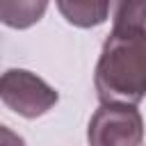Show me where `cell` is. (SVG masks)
Masks as SVG:
<instances>
[{"mask_svg":"<svg viewBox=\"0 0 146 146\" xmlns=\"http://www.w3.org/2000/svg\"><path fill=\"white\" fill-rule=\"evenodd\" d=\"M100 105H137L146 96V2L112 5L107 34L94 73Z\"/></svg>","mask_w":146,"mask_h":146,"instance_id":"obj_1","label":"cell"},{"mask_svg":"<svg viewBox=\"0 0 146 146\" xmlns=\"http://www.w3.org/2000/svg\"><path fill=\"white\" fill-rule=\"evenodd\" d=\"M0 100L23 119L43 116L59 100L55 87L25 68H7L0 73Z\"/></svg>","mask_w":146,"mask_h":146,"instance_id":"obj_2","label":"cell"},{"mask_svg":"<svg viewBox=\"0 0 146 146\" xmlns=\"http://www.w3.org/2000/svg\"><path fill=\"white\" fill-rule=\"evenodd\" d=\"M144 119L132 105H100L87 128L89 146H141Z\"/></svg>","mask_w":146,"mask_h":146,"instance_id":"obj_3","label":"cell"},{"mask_svg":"<svg viewBox=\"0 0 146 146\" xmlns=\"http://www.w3.org/2000/svg\"><path fill=\"white\" fill-rule=\"evenodd\" d=\"M48 2L39 0H18V2H0V23L14 27V30H25L34 23L41 21L46 14Z\"/></svg>","mask_w":146,"mask_h":146,"instance_id":"obj_4","label":"cell"},{"mask_svg":"<svg viewBox=\"0 0 146 146\" xmlns=\"http://www.w3.org/2000/svg\"><path fill=\"white\" fill-rule=\"evenodd\" d=\"M57 9L62 16L75 25V27H94L107 21V14L112 11L110 2H57Z\"/></svg>","mask_w":146,"mask_h":146,"instance_id":"obj_5","label":"cell"},{"mask_svg":"<svg viewBox=\"0 0 146 146\" xmlns=\"http://www.w3.org/2000/svg\"><path fill=\"white\" fill-rule=\"evenodd\" d=\"M0 146H25V139L18 132H14L11 128L0 123Z\"/></svg>","mask_w":146,"mask_h":146,"instance_id":"obj_6","label":"cell"}]
</instances>
